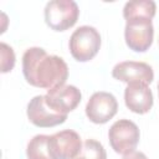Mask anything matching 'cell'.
Masks as SVG:
<instances>
[{
  "label": "cell",
  "mask_w": 159,
  "mask_h": 159,
  "mask_svg": "<svg viewBox=\"0 0 159 159\" xmlns=\"http://www.w3.org/2000/svg\"><path fill=\"white\" fill-rule=\"evenodd\" d=\"M82 149L77 132L66 129L48 137V150L52 159H75Z\"/></svg>",
  "instance_id": "7"
},
{
  "label": "cell",
  "mask_w": 159,
  "mask_h": 159,
  "mask_svg": "<svg viewBox=\"0 0 159 159\" xmlns=\"http://www.w3.org/2000/svg\"><path fill=\"white\" fill-rule=\"evenodd\" d=\"M45 21L53 31H66L78 20L80 10L72 0H52L45 6Z\"/></svg>",
  "instance_id": "3"
},
{
  "label": "cell",
  "mask_w": 159,
  "mask_h": 159,
  "mask_svg": "<svg viewBox=\"0 0 159 159\" xmlns=\"http://www.w3.org/2000/svg\"><path fill=\"white\" fill-rule=\"evenodd\" d=\"M158 93H159V83H158Z\"/></svg>",
  "instance_id": "17"
},
{
  "label": "cell",
  "mask_w": 159,
  "mask_h": 159,
  "mask_svg": "<svg viewBox=\"0 0 159 159\" xmlns=\"http://www.w3.org/2000/svg\"><path fill=\"white\" fill-rule=\"evenodd\" d=\"M139 138L140 133L138 125L129 119L114 122L108 130V139L112 149L123 155L134 152L139 143Z\"/></svg>",
  "instance_id": "4"
},
{
  "label": "cell",
  "mask_w": 159,
  "mask_h": 159,
  "mask_svg": "<svg viewBox=\"0 0 159 159\" xmlns=\"http://www.w3.org/2000/svg\"><path fill=\"white\" fill-rule=\"evenodd\" d=\"M155 2L152 0H135L125 2L123 7V17L127 20L135 17H147L153 20L155 15Z\"/></svg>",
  "instance_id": "12"
},
{
  "label": "cell",
  "mask_w": 159,
  "mask_h": 159,
  "mask_svg": "<svg viewBox=\"0 0 159 159\" xmlns=\"http://www.w3.org/2000/svg\"><path fill=\"white\" fill-rule=\"evenodd\" d=\"M113 78L130 83H144L149 84L154 80L153 68L145 62L137 61H124L117 63L112 70Z\"/></svg>",
  "instance_id": "10"
},
{
  "label": "cell",
  "mask_w": 159,
  "mask_h": 159,
  "mask_svg": "<svg viewBox=\"0 0 159 159\" xmlns=\"http://www.w3.org/2000/svg\"><path fill=\"white\" fill-rule=\"evenodd\" d=\"M82 98L81 91L76 86L62 84L48 89L45 94L46 104L58 114H67L76 109Z\"/></svg>",
  "instance_id": "8"
},
{
  "label": "cell",
  "mask_w": 159,
  "mask_h": 159,
  "mask_svg": "<svg viewBox=\"0 0 159 159\" xmlns=\"http://www.w3.org/2000/svg\"><path fill=\"white\" fill-rule=\"evenodd\" d=\"M48 137L50 135L37 134L27 143V159H52L48 150Z\"/></svg>",
  "instance_id": "13"
},
{
  "label": "cell",
  "mask_w": 159,
  "mask_h": 159,
  "mask_svg": "<svg viewBox=\"0 0 159 159\" xmlns=\"http://www.w3.org/2000/svg\"><path fill=\"white\" fill-rule=\"evenodd\" d=\"M26 113L29 120L40 128L56 127L67 119V114H58L46 104L45 96H35L30 99Z\"/></svg>",
  "instance_id": "9"
},
{
  "label": "cell",
  "mask_w": 159,
  "mask_h": 159,
  "mask_svg": "<svg viewBox=\"0 0 159 159\" xmlns=\"http://www.w3.org/2000/svg\"><path fill=\"white\" fill-rule=\"evenodd\" d=\"M122 159H148L147 158V155L144 154V153H142V152H132V153H128V154H125V155H123V158Z\"/></svg>",
  "instance_id": "16"
},
{
  "label": "cell",
  "mask_w": 159,
  "mask_h": 159,
  "mask_svg": "<svg viewBox=\"0 0 159 159\" xmlns=\"http://www.w3.org/2000/svg\"><path fill=\"white\" fill-rule=\"evenodd\" d=\"M125 106L137 114H145L153 107V93L148 84L130 83L124 89Z\"/></svg>",
  "instance_id": "11"
},
{
  "label": "cell",
  "mask_w": 159,
  "mask_h": 159,
  "mask_svg": "<svg viewBox=\"0 0 159 159\" xmlns=\"http://www.w3.org/2000/svg\"><path fill=\"white\" fill-rule=\"evenodd\" d=\"M154 27L150 19L135 17L127 20L124 40L127 46L135 52H145L153 43Z\"/></svg>",
  "instance_id": "5"
},
{
  "label": "cell",
  "mask_w": 159,
  "mask_h": 159,
  "mask_svg": "<svg viewBox=\"0 0 159 159\" xmlns=\"http://www.w3.org/2000/svg\"><path fill=\"white\" fill-rule=\"evenodd\" d=\"M22 73L29 84L48 91L66 83L68 67L63 58L41 47H30L22 56Z\"/></svg>",
  "instance_id": "1"
},
{
  "label": "cell",
  "mask_w": 159,
  "mask_h": 159,
  "mask_svg": "<svg viewBox=\"0 0 159 159\" xmlns=\"http://www.w3.org/2000/svg\"><path fill=\"white\" fill-rule=\"evenodd\" d=\"M118 111V102L112 93L96 92L93 93L86 104L87 118L96 124H104L111 120Z\"/></svg>",
  "instance_id": "6"
},
{
  "label": "cell",
  "mask_w": 159,
  "mask_h": 159,
  "mask_svg": "<svg viewBox=\"0 0 159 159\" xmlns=\"http://www.w3.org/2000/svg\"><path fill=\"white\" fill-rule=\"evenodd\" d=\"M72 57L78 62L91 61L99 51L101 35L92 26H80L70 37L68 42Z\"/></svg>",
  "instance_id": "2"
},
{
  "label": "cell",
  "mask_w": 159,
  "mask_h": 159,
  "mask_svg": "<svg viewBox=\"0 0 159 159\" xmlns=\"http://www.w3.org/2000/svg\"><path fill=\"white\" fill-rule=\"evenodd\" d=\"M0 53H1V72H10L15 66V53L14 50L6 45L5 42L0 43Z\"/></svg>",
  "instance_id": "15"
},
{
  "label": "cell",
  "mask_w": 159,
  "mask_h": 159,
  "mask_svg": "<svg viewBox=\"0 0 159 159\" xmlns=\"http://www.w3.org/2000/svg\"><path fill=\"white\" fill-rule=\"evenodd\" d=\"M75 159H107V153L99 142L94 139H87L82 144L81 152Z\"/></svg>",
  "instance_id": "14"
}]
</instances>
